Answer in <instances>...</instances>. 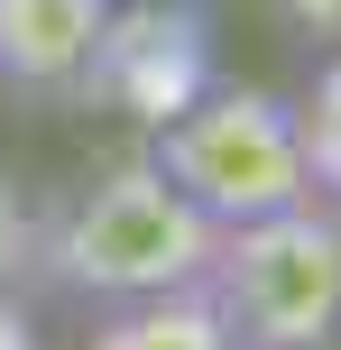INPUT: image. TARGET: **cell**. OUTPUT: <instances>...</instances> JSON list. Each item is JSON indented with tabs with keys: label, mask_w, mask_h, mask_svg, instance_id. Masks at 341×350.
Masks as SVG:
<instances>
[{
	"label": "cell",
	"mask_w": 341,
	"mask_h": 350,
	"mask_svg": "<svg viewBox=\"0 0 341 350\" xmlns=\"http://www.w3.org/2000/svg\"><path fill=\"white\" fill-rule=\"evenodd\" d=\"M213 240L221 230L203 221L139 148V157H120V166H92L83 185L37 221L28 277L46 267L55 295H83V304H102V314H120V304H157V295L203 286Z\"/></svg>",
	"instance_id": "cell-1"
},
{
	"label": "cell",
	"mask_w": 341,
	"mask_h": 350,
	"mask_svg": "<svg viewBox=\"0 0 341 350\" xmlns=\"http://www.w3.org/2000/svg\"><path fill=\"white\" fill-rule=\"evenodd\" d=\"M231 350H332L341 341V221L332 203H286L268 221H240L213 240L194 286Z\"/></svg>",
	"instance_id": "cell-2"
},
{
	"label": "cell",
	"mask_w": 341,
	"mask_h": 350,
	"mask_svg": "<svg viewBox=\"0 0 341 350\" xmlns=\"http://www.w3.org/2000/svg\"><path fill=\"white\" fill-rule=\"evenodd\" d=\"M148 166L185 193L213 230L268 221L286 203H314L305 148H295V102L258 83H213L176 111V120L148 129Z\"/></svg>",
	"instance_id": "cell-3"
},
{
	"label": "cell",
	"mask_w": 341,
	"mask_h": 350,
	"mask_svg": "<svg viewBox=\"0 0 341 350\" xmlns=\"http://www.w3.org/2000/svg\"><path fill=\"white\" fill-rule=\"evenodd\" d=\"M213 83L221 74H213V18L203 10H111L92 74H83V102H111L120 120L157 129Z\"/></svg>",
	"instance_id": "cell-4"
},
{
	"label": "cell",
	"mask_w": 341,
	"mask_h": 350,
	"mask_svg": "<svg viewBox=\"0 0 341 350\" xmlns=\"http://www.w3.org/2000/svg\"><path fill=\"white\" fill-rule=\"evenodd\" d=\"M111 0H0V74L18 92H83Z\"/></svg>",
	"instance_id": "cell-5"
},
{
	"label": "cell",
	"mask_w": 341,
	"mask_h": 350,
	"mask_svg": "<svg viewBox=\"0 0 341 350\" xmlns=\"http://www.w3.org/2000/svg\"><path fill=\"white\" fill-rule=\"evenodd\" d=\"M83 350H231V332H221L213 304L185 286V295H157V304H120Z\"/></svg>",
	"instance_id": "cell-6"
},
{
	"label": "cell",
	"mask_w": 341,
	"mask_h": 350,
	"mask_svg": "<svg viewBox=\"0 0 341 350\" xmlns=\"http://www.w3.org/2000/svg\"><path fill=\"white\" fill-rule=\"evenodd\" d=\"M295 148H305L314 193H332V203H341V46L314 65V83L295 92Z\"/></svg>",
	"instance_id": "cell-7"
},
{
	"label": "cell",
	"mask_w": 341,
	"mask_h": 350,
	"mask_svg": "<svg viewBox=\"0 0 341 350\" xmlns=\"http://www.w3.org/2000/svg\"><path fill=\"white\" fill-rule=\"evenodd\" d=\"M28 258H37V212H28V193H18V175L0 166V295H18Z\"/></svg>",
	"instance_id": "cell-8"
},
{
	"label": "cell",
	"mask_w": 341,
	"mask_h": 350,
	"mask_svg": "<svg viewBox=\"0 0 341 350\" xmlns=\"http://www.w3.org/2000/svg\"><path fill=\"white\" fill-rule=\"evenodd\" d=\"M277 10H286V28H295V37H314L323 55L341 46V0H277Z\"/></svg>",
	"instance_id": "cell-9"
},
{
	"label": "cell",
	"mask_w": 341,
	"mask_h": 350,
	"mask_svg": "<svg viewBox=\"0 0 341 350\" xmlns=\"http://www.w3.org/2000/svg\"><path fill=\"white\" fill-rule=\"evenodd\" d=\"M0 350H46V341H37V323H28V314H18V304H10V295H0Z\"/></svg>",
	"instance_id": "cell-10"
},
{
	"label": "cell",
	"mask_w": 341,
	"mask_h": 350,
	"mask_svg": "<svg viewBox=\"0 0 341 350\" xmlns=\"http://www.w3.org/2000/svg\"><path fill=\"white\" fill-rule=\"evenodd\" d=\"M111 10H203V0H111Z\"/></svg>",
	"instance_id": "cell-11"
}]
</instances>
